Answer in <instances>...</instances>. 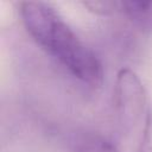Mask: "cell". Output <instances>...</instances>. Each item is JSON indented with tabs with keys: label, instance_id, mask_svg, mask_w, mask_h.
Instances as JSON below:
<instances>
[{
	"label": "cell",
	"instance_id": "1",
	"mask_svg": "<svg viewBox=\"0 0 152 152\" xmlns=\"http://www.w3.org/2000/svg\"><path fill=\"white\" fill-rule=\"evenodd\" d=\"M20 15L36 43L75 77L91 86L102 82L101 62L52 6L40 1H24L20 4Z\"/></svg>",
	"mask_w": 152,
	"mask_h": 152
},
{
	"label": "cell",
	"instance_id": "2",
	"mask_svg": "<svg viewBox=\"0 0 152 152\" xmlns=\"http://www.w3.org/2000/svg\"><path fill=\"white\" fill-rule=\"evenodd\" d=\"M147 94L139 76L129 68L119 70L114 86V107L119 124L125 131L134 128L146 113Z\"/></svg>",
	"mask_w": 152,
	"mask_h": 152
},
{
	"label": "cell",
	"instance_id": "3",
	"mask_svg": "<svg viewBox=\"0 0 152 152\" xmlns=\"http://www.w3.org/2000/svg\"><path fill=\"white\" fill-rule=\"evenodd\" d=\"M120 11L142 32H152V1H120Z\"/></svg>",
	"mask_w": 152,
	"mask_h": 152
},
{
	"label": "cell",
	"instance_id": "4",
	"mask_svg": "<svg viewBox=\"0 0 152 152\" xmlns=\"http://www.w3.org/2000/svg\"><path fill=\"white\" fill-rule=\"evenodd\" d=\"M71 152H119L106 137L95 132L77 133L71 140Z\"/></svg>",
	"mask_w": 152,
	"mask_h": 152
},
{
	"label": "cell",
	"instance_id": "5",
	"mask_svg": "<svg viewBox=\"0 0 152 152\" xmlns=\"http://www.w3.org/2000/svg\"><path fill=\"white\" fill-rule=\"evenodd\" d=\"M84 7H87L89 11L96 13V14H112L116 11H120V2L118 1H106V0H93V1H84Z\"/></svg>",
	"mask_w": 152,
	"mask_h": 152
},
{
	"label": "cell",
	"instance_id": "6",
	"mask_svg": "<svg viewBox=\"0 0 152 152\" xmlns=\"http://www.w3.org/2000/svg\"><path fill=\"white\" fill-rule=\"evenodd\" d=\"M138 152H152V106L148 108Z\"/></svg>",
	"mask_w": 152,
	"mask_h": 152
}]
</instances>
